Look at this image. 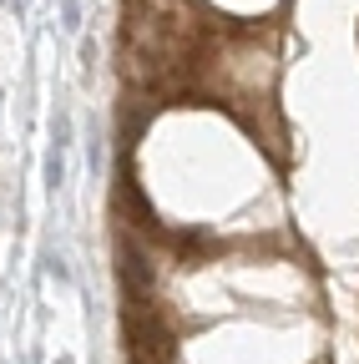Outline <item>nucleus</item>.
I'll return each instance as SVG.
<instances>
[{
	"label": "nucleus",
	"instance_id": "obj_1",
	"mask_svg": "<svg viewBox=\"0 0 359 364\" xmlns=\"http://www.w3.org/2000/svg\"><path fill=\"white\" fill-rule=\"evenodd\" d=\"M46 188L51 193L66 188V147H46Z\"/></svg>",
	"mask_w": 359,
	"mask_h": 364
},
{
	"label": "nucleus",
	"instance_id": "obj_2",
	"mask_svg": "<svg viewBox=\"0 0 359 364\" xmlns=\"http://www.w3.org/2000/svg\"><path fill=\"white\" fill-rule=\"evenodd\" d=\"M51 147H71V117L66 112L51 117Z\"/></svg>",
	"mask_w": 359,
	"mask_h": 364
},
{
	"label": "nucleus",
	"instance_id": "obj_3",
	"mask_svg": "<svg viewBox=\"0 0 359 364\" xmlns=\"http://www.w3.org/2000/svg\"><path fill=\"white\" fill-rule=\"evenodd\" d=\"M56 364H71V359H56Z\"/></svg>",
	"mask_w": 359,
	"mask_h": 364
}]
</instances>
